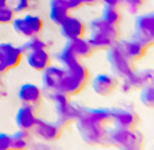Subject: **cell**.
<instances>
[{
	"label": "cell",
	"mask_w": 154,
	"mask_h": 150,
	"mask_svg": "<svg viewBox=\"0 0 154 150\" xmlns=\"http://www.w3.org/2000/svg\"><path fill=\"white\" fill-rule=\"evenodd\" d=\"M78 132L82 139L89 145H107V131L106 124L93 118L83 110V107H78Z\"/></svg>",
	"instance_id": "1"
},
{
	"label": "cell",
	"mask_w": 154,
	"mask_h": 150,
	"mask_svg": "<svg viewBox=\"0 0 154 150\" xmlns=\"http://www.w3.org/2000/svg\"><path fill=\"white\" fill-rule=\"evenodd\" d=\"M121 39L119 27L108 24L103 18H94L90 22V38L89 42L96 50H107Z\"/></svg>",
	"instance_id": "2"
},
{
	"label": "cell",
	"mask_w": 154,
	"mask_h": 150,
	"mask_svg": "<svg viewBox=\"0 0 154 150\" xmlns=\"http://www.w3.org/2000/svg\"><path fill=\"white\" fill-rule=\"evenodd\" d=\"M89 70L85 64L82 63H78L74 67L65 70V74L63 77L58 86V92L64 93L68 97L75 96L79 92H82L85 89V86L89 82Z\"/></svg>",
	"instance_id": "3"
},
{
	"label": "cell",
	"mask_w": 154,
	"mask_h": 150,
	"mask_svg": "<svg viewBox=\"0 0 154 150\" xmlns=\"http://www.w3.org/2000/svg\"><path fill=\"white\" fill-rule=\"evenodd\" d=\"M107 145L119 147V149L143 150L144 136L137 129H125L115 127L107 131Z\"/></svg>",
	"instance_id": "4"
},
{
	"label": "cell",
	"mask_w": 154,
	"mask_h": 150,
	"mask_svg": "<svg viewBox=\"0 0 154 150\" xmlns=\"http://www.w3.org/2000/svg\"><path fill=\"white\" fill-rule=\"evenodd\" d=\"M50 100L54 103V108H56V113H57V122L65 128L67 125H69L72 121H75L78 118V107L72 106L69 103V97L64 93L58 92H49L47 93Z\"/></svg>",
	"instance_id": "5"
},
{
	"label": "cell",
	"mask_w": 154,
	"mask_h": 150,
	"mask_svg": "<svg viewBox=\"0 0 154 150\" xmlns=\"http://www.w3.org/2000/svg\"><path fill=\"white\" fill-rule=\"evenodd\" d=\"M107 60L108 64L111 67L112 72L117 77L125 79L128 77L136 71V65L133 61H131L125 56V53L121 50V47L115 43L114 46H111L110 49H107Z\"/></svg>",
	"instance_id": "6"
},
{
	"label": "cell",
	"mask_w": 154,
	"mask_h": 150,
	"mask_svg": "<svg viewBox=\"0 0 154 150\" xmlns=\"http://www.w3.org/2000/svg\"><path fill=\"white\" fill-rule=\"evenodd\" d=\"M13 28L18 35L24 38L39 36L43 31V20L35 14H24L21 17H15L13 21Z\"/></svg>",
	"instance_id": "7"
},
{
	"label": "cell",
	"mask_w": 154,
	"mask_h": 150,
	"mask_svg": "<svg viewBox=\"0 0 154 150\" xmlns=\"http://www.w3.org/2000/svg\"><path fill=\"white\" fill-rule=\"evenodd\" d=\"M24 56L25 54L21 46L18 47L11 43H0V75L18 67Z\"/></svg>",
	"instance_id": "8"
},
{
	"label": "cell",
	"mask_w": 154,
	"mask_h": 150,
	"mask_svg": "<svg viewBox=\"0 0 154 150\" xmlns=\"http://www.w3.org/2000/svg\"><path fill=\"white\" fill-rule=\"evenodd\" d=\"M135 38L151 47L154 45V13L136 17L135 21Z\"/></svg>",
	"instance_id": "9"
},
{
	"label": "cell",
	"mask_w": 154,
	"mask_h": 150,
	"mask_svg": "<svg viewBox=\"0 0 154 150\" xmlns=\"http://www.w3.org/2000/svg\"><path fill=\"white\" fill-rule=\"evenodd\" d=\"M117 45L121 47V50L125 53L126 57L133 63H137V61L142 60L150 49L147 45H144L142 40H139L135 36L129 38V39H119Z\"/></svg>",
	"instance_id": "10"
},
{
	"label": "cell",
	"mask_w": 154,
	"mask_h": 150,
	"mask_svg": "<svg viewBox=\"0 0 154 150\" xmlns=\"http://www.w3.org/2000/svg\"><path fill=\"white\" fill-rule=\"evenodd\" d=\"M63 131L64 128L58 122H49L42 118H38V122H36L32 132L35 136H38L39 139L45 140V142H54L61 138Z\"/></svg>",
	"instance_id": "11"
},
{
	"label": "cell",
	"mask_w": 154,
	"mask_h": 150,
	"mask_svg": "<svg viewBox=\"0 0 154 150\" xmlns=\"http://www.w3.org/2000/svg\"><path fill=\"white\" fill-rule=\"evenodd\" d=\"M18 97L21 100L22 106H29L32 108H39L43 102V90L35 83H24L20 88Z\"/></svg>",
	"instance_id": "12"
},
{
	"label": "cell",
	"mask_w": 154,
	"mask_h": 150,
	"mask_svg": "<svg viewBox=\"0 0 154 150\" xmlns=\"http://www.w3.org/2000/svg\"><path fill=\"white\" fill-rule=\"evenodd\" d=\"M112 122L115 127L125 129H137L140 124V117L136 111L128 108H112Z\"/></svg>",
	"instance_id": "13"
},
{
	"label": "cell",
	"mask_w": 154,
	"mask_h": 150,
	"mask_svg": "<svg viewBox=\"0 0 154 150\" xmlns=\"http://www.w3.org/2000/svg\"><path fill=\"white\" fill-rule=\"evenodd\" d=\"M60 31L61 35L64 36L67 40H75L85 36L86 27L81 18L69 14L68 18L60 25Z\"/></svg>",
	"instance_id": "14"
},
{
	"label": "cell",
	"mask_w": 154,
	"mask_h": 150,
	"mask_svg": "<svg viewBox=\"0 0 154 150\" xmlns=\"http://www.w3.org/2000/svg\"><path fill=\"white\" fill-rule=\"evenodd\" d=\"M118 86H119L118 79L115 78L114 75H108V74H99L92 81L93 90L101 97H107L110 95H112Z\"/></svg>",
	"instance_id": "15"
},
{
	"label": "cell",
	"mask_w": 154,
	"mask_h": 150,
	"mask_svg": "<svg viewBox=\"0 0 154 150\" xmlns=\"http://www.w3.org/2000/svg\"><path fill=\"white\" fill-rule=\"evenodd\" d=\"M26 61L31 68H33L35 71L43 72L47 67L51 65V56L47 52V49H36L31 50L28 53H25Z\"/></svg>",
	"instance_id": "16"
},
{
	"label": "cell",
	"mask_w": 154,
	"mask_h": 150,
	"mask_svg": "<svg viewBox=\"0 0 154 150\" xmlns=\"http://www.w3.org/2000/svg\"><path fill=\"white\" fill-rule=\"evenodd\" d=\"M38 114L36 110L29 106H22L17 113L15 117V122L17 127L20 128V131H26V132H32L35 128L36 122H38Z\"/></svg>",
	"instance_id": "17"
},
{
	"label": "cell",
	"mask_w": 154,
	"mask_h": 150,
	"mask_svg": "<svg viewBox=\"0 0 154 150\" xmlns=\"http://www.w3.org/2000/svg\"><path fill=\"white\" fill-rule=\"evenodd\" d=\"M65 74V70L61 67H54V65H50L47 67L45 71H43V86H45V90L46 93L49 92H56L60 86V82L63 77Z\"/></svg>",
	"instance_id": "18"
},
{
	"label": "cell",
	"mask_w": 154,
	"mask_h": 150,
	"mask_svg": "<svg viewBox=\"0 0 154 150\" xmlns=\"http://www.w3.org/2000/svg\"><path fill=\"white\" fill-rule=\"evenodd\" d=\"M133 89L144 88V86L154 85V70H143V71H135L131 77L125 78Z\"/></svg>",
	"instance_id": "19"
},
{
	"label": "cell",
	"mask_w": 154,
	"mask_h": 150,
	"mask_svg": "<svg viewBox=\"0 0 154 150\" xmlns=\"http://www.w3.org/2000/svg\"><path fill=\"white\" fill-rule=\"evenodd\" d=\"M69 8L65 3V0H51L50 3V18L56 25L60 27L63 22L68 18Z\"/></svg>",
	"instance_id": "20"
},
{
	"label": "cell",
	"mask_w": 154,
	"mask_h": 150,
	"mask_svg": "<svg viewBox=\"0 0 154 150\" xmlns=\"http://www.w3.org/2000/svg\"><path fill=\"white\" fill-rule=\"evenodd\" d=\"M67 45L71 47L72 52H74L79 58H89L90 56H93V53L96 52V49H94L93 45L89 42V39H85V38L75 39V40H68Z\"/></svg>",
	"instance_id": "21"
},
{
	"label": "cell",
	"mask_w": 154,
	"mask_h": 150,
	"mask_svg": "<svg viewBox=\"0 0 154 150\" xmlns=\"http://www.w3.org/2000/svg\"><path fill=\"white\" fill-rule=\"evenodd\" d=\"M31 139V132L18 131L14 135H11V150H29Z\"/></svg>",
	"instance_id": "22"
},
{
	"label": "cell",
	"mask_w": 154,
	"mask_h": 150,
	"mask_svg": "<svg viewBox=\"0 0 154 150\" xmlns=\"http://www.w3.org/2000/svg\"><path fill=\"white\" fill-rule=\"evenodd\" d=\"M101 18L114 27H119L122 22V14L119 11V7H115V6H104Z\"/></svg>",
	"instance_id": "23"
},
{
	"label": "cell",
	"mask_w": 154,
	"mask_h": 150,
	"mask_svg": "<svg viewBox=\"0 0 154 150\" xmlns=\"http://www.w3.org/2000/svg\"><path fill=\"white\" fill-rule=\"evenodd\" d=\"M58 60H60L61 65L64 67V70H68V68L76 65L78 63H81V58L72 52V49L68 46V45L61 50V53L58 54Z\"/></svg>",
	"instance_id": "24"
},
{
	"label": "cell",
	"mask_w": 154,
	"mask_h": 150,
	"mask_svg": "<svg viewBox=\"0 0 154 150\" xmlns=\"http://www.w3.org/2000/svg\"><path fill=\"white\" fill-rule=\"evenodd\" d=\"M83 110L89 115H92L93 118L101 121L103 124H107V122L112 121L111 110H106V108H88V107H83Z\"/></svg>",
	"instance_id": "25"
},
{
	"label": "cell",
	"mask_w": 154,
	"mask_h": 150,
	"mask_svg": "<svg viewBox=\"0 0 154 150\" xmlns=\"http://www.w3.org/2000/svg\"><path fill=\"white\" fill-rule=\"evenodd\" d=\"M21 49H22V52H24V54H25V53H28V52H31V50L47 49V45H46V42H43V40L40 39L39 36H33V38H29V39L22 45Z\"/></svg>",
	"instance_id": "26"
},
{
	"label": "cell",
	"mask_w": 154,
	"mask_h": 150,
	"mask_svg": "<svg viewBox=\"0 0 154 150\" xmlns=\"http://www.w3.org/2000/svg\"><path fill=\"white\" fill-rule=\"evenodd\" d=\"M140 100H142V103H143L146 107L154 108V85L144 86V88H142Z\"/></svg>",
	"instance_id": "27"
},
{
	"label": "cell",
	"mask_w": 154,
	"mask_h": 150,
	"mask_svg": "<svg viewBox=\"0 0 154 150\" xmlns=\"http://www.w3.org/2000/svg\"><path fill=\"white\" fill-rule=\"evenodd\" d=\"M15 18V10L10 6H4L0 7V24L2 25H7V24H13Z\"/></svg>",
	"instance_id": "28"
},
{
	"label": "cell",
	"mask_w": 154,
	"mask_h": 150,
	"mask_svg": "<svg viewBox=\"0 0 154 150\" xmlns=\"http://www.w3.org/2000/svg\"><path fill=\"white\" fill-rule=\"evenodd\" d=\"M144 3H146V0H121V4H125L131 14H136L144 6Z\"/></svg>",
	"instance_id": "29"
},
{
	"label": "cell",
	"mask_w": 154,
	"mask_h": 150,
	"mask_svg": "<svg viewBox=\"0 0 154 150\" xmlns=\"http://www.w3.org/2000/svg\"><path fill=\"white\" fill-rule=\"evenodd\" d=\"M38 4V0H18L15 6V13H25V11L33 8Z\"/></svg>",
	"instance_id": "30"
},
{
	"label": "cell",
	"mask_w": 154,
	"mask_h": 150,
	"mask_svg": "<svg viewBox=\"0 0 154 150\" xmlns=\"http://www.w3.org/2000/svg\"><path fill=\"white\" fill-rule=\"evenodd\" d=\"M0 150H11V135L0 133Z\"/></svg>",
	"instance_id": "31"
},
{
	"label": "cell",
	"mask_w": 154,
	"mask_h": 150,
	"mask_svg": "<svg viewBox=\"0 0 154 150\" xmlns=\"http://www.w3.org/2000/svg\"><path fill=\"white\" fill-rule=\"evenodd\" d=\"M69 10H76V8L83 7V0H65Z\"/></svg>",
	"instance_id": "32"
},
{
	"label": "cell",
	"mask_w": 154,
	"mask_h": 150,
	"mask_svg": "<svg viewBox=\"0 0 154 150\" xmlns=\"http://www.w3.org/2000/svg\"><path fill=\"white\" fill-rule=\"evenodd\" d=\"M99 3H103L104 6H115V7H118L121 4V0H99Z\"/></svg>",
	"instance_id": "33"
},
{
	"label": "cell",
	"mask_w": 154,
	"mask_h": 150,
	"mask_svg": "<svg viewBox=\"0 0 154 150\" xmlns=\"http://www.w3.org/2000/svg\"><path fill=\"white\" fill-rule=\"evenodd\" d=\"M97 3H99V0H83V6H90V7L96 6Z\"/></svg>",
	"instance_id": "34"
},
{
	"label": "cell",
	"mask_w": 154,
	"mask_h": 150,
	"mask_svg": "<svg viewBox=\"0 0 154 150\" xmlns=\"http://www.w3.org/2000/svg\"><path fill=\"white\" fill-rule=\"evenodd\" d=\"M4 6H8V0H0V7H4Z\"/></svg>",
	"instance_id": "35"
},
{
	"label": "cell",
	"mask_w": 154,
	"mask_h": 150,
	"mask_svg": "<svg viewBox=\"0 0 154 150\" xmlns=\"http://www.w3.org/2000/svg\"><path fill=\"white\" fill-rule=\"evenodd\" d=\"M3 95V86H2V83H0V96Z\"/></svg>",
	"instance_id": "36"
},
{
	"label": "cell",
	"mask_w": 154,
	"mask_h": 150,
	"mask_svg": "<svg viewBox=\"0 0 154 150\" xmlns=\"http://www.w3.org/2000/svg\"><path fill=\"white\" fill-rule=\"evenodd\" d=\"M121 150H135V149H121Z\"/></svg>",
	"instance_id": "37"
}]
</instances>
